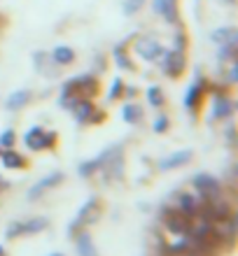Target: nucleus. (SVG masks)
<instances>
[{"label": "nucleus", "instance_id": "4be33fe9", "mask_svg": "<svg viewBox=\"0 0 238 256\" xmlns=\"http://www.w3.org/2000/svg\"><path fill=\"white\" fill-rule=\"evenodd\" d=\"M14 142H17V133H14L12 128H5L0 133V149H12Z\"/></svg>", "mask_w": 238, "mask_h": 256}, {"label": "nucleus", "instance_id": "c756f323", "mask_svg": "<svg viewBox=\"0 0 238 256\" xmlns=\"http://www.w3.org/2000/svg\"><path fill=\"white\" fill-rule=\"evenodd\" d=\"M236 70L238 68H236V61H233V66L229 68V84H236Z\"/></svg>", "mask_w": 238, "mask_h": 256}, {"label": "nucleus", "instance_id": "b1692460", "mask_svg": "<svg viewBox=\"0 0 238 256\" xmlns=\"http://www.w3.org/2000/svg\"><path fill=\"white\" fill-rule=\"evenodd\" d=\"M122 91H124V82L119 80V77H115V82H112V88H110L108 98H110V100H117V98L122 96Z\"/></svg>", "mask_w": 238, "mask_h": 256}, {"label": "nucleus", "instance_id": "0eeeda50", "mask_svg": "<svg viewBox=\"0 0 238 256\" xmlns=\"http://www.w3.org/2000/svg\"><path fill=\"white\" fill-rule=\"evenodd\" d=\"M136 54L140 56V58H145V61H157L159 56L163 54V47L159 44L152 35H140L136 40Z\"/></svg>", "mask_w": 238, "mask_h": 256}, {"label": "nucleus", "instance_id": "423d86ee", "mask_svg": "<svg viewBox=\"0 0 238 256\" xmlns=\"http://www.w3.org/2000/svg\"><path fill=\"white\" fill-rule=\"evenodd\" d=\"M49 226V219L45 216H33V219H28V222H21V224H10V228H7L5 236L7 238H14V236H33V233H40Z\"/></svg>", "mask_w": 238, "mask_h": 256}, {"label": "nucleus", "instance_id": "dca6fc26", "mask_svg": "<svg viewBox=\"0 0 238 256\" xmlns=\"http://www.w3.org/2000/svg\"><path fill=\"white\" fill-rule=\"evenodd\" d=\"M26 102H31V91H28V88H19V91H14V94L7 98L5 108L10 110V112H14V110H21Z\"/></svg>", "mask_w": 238, "mask_h": 256}, {"label": "nucleus", "instance_id": "7c9ffc66", "mask_svg": "<svg viewBox=\"0 0 238 256\" xmlns=\"http://www.w3.org/2000/svg\"><path fill=\"white\" fill-rule=\"evenodd\" d=\"M224 2H229V5H233V2H236V0H224Z\"/></svg>", "mask_w": 238, "mask_h": 256}, {"label": "nucleus", "instance_id": "9d476101", "mask_svg": "<svg viewBox=\"0 0 238 256\" xmlns=\"http://www.w3.org/2000/svg\"><path fill=\"white\" fill-rule=\"evenodd\" d=\"M231 112H233L231 98H226L224 94L215 96V100H212V119H215V122H224V119L231 116Z\"/></svg>", "mask_w": 238, "mask_h": 256}, {"label": "nucleus", "instance_id": "9b49d317", "mask_svg": "<svg viewBox=\"0 0 238 256\" xmlns=\"http://www.w3.org/2000/svg\"><path fill=\"white\" fill-rule=\"evenodd\" d=\"M61 180H63L61 172H52V175L42 177V180L35 184V186H31V191H28V198H31V200L40 198L42 191H47V189H52V186H56V184H61Z\"/></svg>", "mask_w": 238, "mask_h": 256}, {"label": "nucleus", "instance_id": "f3484780", "mask_svg": "<svg viewBox=\"0 0 238 256\" xmlns=\"http://www.w3.org/2000/svg\"><path fill=\"white\" fill-rule=\"evenodd\" d=\"M0 156H3V166L5 168H26V158L21 154H17L14 149H3L0 152Z\"/></svg>", "mask_w": 238, "mask_h": 256}, {"label": "nucleus", "instance_id": "f8f14e48", "mask_svg": "<svg viewBox=\"0 0 238 256\" xmlns=\"http://www.w3.org/2000/svg\"><path fill=\"white\" fill-rule=\"evenodd\" d=\"M191 158V149H182V152H175V154L166 156L163 161H159V170H175L180 168V166H184V163Z\"/></svg>", "mask_w": 238, "mask_h": 256}, {"label": "nucleus", "instance_id": "a211bd4d", "mask_svg": "<svg viewBox=\"0 0 238 256\" xmlns=\"http://www.w3.org/2000/svg\"><path fill=\"white\" fill-rule=\"evenodd\" d=\"M52 61H54L56 66H68V63L75 61V52H73L70 47H66V44L54 47V52H52Z\"/></svg>", "mask_w": 238, "mask_h": 256}, {"label": "nucleus", "instance_id": "412c9836", "mask_svg": "<svg viewBox=\"0 0 238 256\" xmlns=\"http://www.w3.org/2000/svg\"><path fill=\"white\" fill-rule=\"evenodd\" d=\"M147 102H150L152 108H161L163 102H166V98H163L161 88L159 86H150L147 88Z\"/></svg>", "mask_w": 238, "mask_h": 256}, {"label": "nucleus", "instance_id": "1a4fd4ad", "mask_svg": "<svg viewBox=\"0 0 238 256\" xmlns=\"http://www.w3.org/2000/svg\"><path fill=\"white\" fill-rule=\"evenodd\" d=\"M203 91H205V82L201 80V74H196V80L187 88V94H184V108L191 110V112H196L198 102L203 100Z\"/></svg>", "mask_w": 238, "mask_h": 256}, {"label": "nucleus", "instance_id": "7ed1b4c3", "mask_svg": "<svg viewBox=\"0 0 238 256\" xmlns=\"http://www.w3.org/2000/svg\"><path fill=\"white\" fill-rule=\"evenodd\" d=\"M194 189H196V194H201L205 198V200H212V198H217V196L224 194V184L219 182L217 177L212 175H196L194 177Z\"/></svg>", "mask_w": 238, "mask_h": 256}, {"label": "nucleus", "instance_id": "aec40b11", "mask_svg": "<svg viewBox=\"0 0 238 256\" xmlns=\"http://www.w3.org/2000/svg\"><path fill=\"white\" fill-rule=\"evenodd\" d=\"M122 116H124V122L138 124L140 119H143V108H138L136 102H126V105L122 108Z\"/></svg>", "mask_w": 238, "mask_h": 256}, {"label": "nucleus", "instance_id": "6e6552de", "mask_svg": "<svg viewBox=\"0 0 238 256\" xmlns=\"http://www.w3.org/2000/svg\"><path fill=\"white\" fill-rule=\"evenodd\" d=\"M163 61H161V70L168 77H180L184 70V63H187V58H184V52H177V49H170V52H163Z\"/></svg>", "mask_w": 238, "mask_h": 256}, {"label": "nucleus", "instance_id": "473e14b6", "mask_svg": "<svg viewBox=\"0 0 238 256\" xmlns=\"http://www.w3.org/2000/svg\"><path fill=\"white\" fill-rule=\"evenodd\" d=\"M52 256H63V254H52Z\"/></svg>", "mask_w": 238, "mask_h": 256}, {"label": "nucleus", "instance_id": "c85d7f7f", "mask_svg": "<svg viewBox=\"0 0 238 256\" xmlns=\"http://www.w3.org/2000/svg\"><path fill=\"white\" fill-rule=\"evenodd\" d=\"M226 142H229V147H233V144H236V130H233V128H229V130H226Z\"/></svg>", "mask_w": 238, "mask_h": 256}, {"label": "nucleus", "instance_id": "393cba45", "mask_svg": "<svg viewBox=\"0 0 238 256\" xmlns=\"http://www.w3.org/2000/svg\"><path fill=\"white\" fill-rule=\"evenodd\" d=\"M143 5H145V0H126V2H124V14L131 16V14H136Z\"/></svg>", "mask_w": 238, "mask_h": 256}, {"label": "nucleus", "instance_id": "5701e85b", "mask_svg": "<svg viewBox=\"0 0 238 256\" xmlns=\"http://www.w3.org/2000/svg\"><path fill=\"white\" fill-rule=\"evenodd\" d=\"M210 38L217 42V44H222V42H226V40H231V38H236V30H233V28H217V30H215Z\"/></svg>", "mask_w": 238, "mask_h": 256}, {"label": "nucleus", "instance_id": "2eb2a0df", "mask_svg": "<svg viewBox=\"0 0 238 256\" xmlns=\"http://www.w3.org/2000/svg\"><path fill=\"white\" fill-rule=\"evenodd\" d=\"M94 112H96V108H94V102L89 100V98H80V102H77L75 110H73V114H75V119L80 124H89V122H91Z\"/></svg>", "mask_w": 238, "mask_h": 256}, {"label": "nucleus", "instance_id": "f257e3e1", "mask_svg": "<svg viewBox=\"0 0 238 256\" xmlns=\"http://www.w3.org/2000/svg\"><path fill=\"white\" fill-rule=\"evenodd\" d=\"M212 240H215V244L219 250L231 247L236 242V214L212 219Z\"/></svg>", "mask_w": 238, "mask_h": 256}, {"label": "nucleus", "instance_id": "a878e982", "mask_svg": "<svg viewBox=\"0 0 238 256\" xmlns=\"http://www.w3.org/2000/svg\"><path fill=\"white\" fill-rule=\"evenodd\" d=\"M115 58H117V63H119V68H122V70L131 68V61L126 58V56H124V49H122V47H117V49H115Z\"/></svg>", "mask_w": 238, "mask_h": 256}, {"label": "nucleus", "instance_id": "4468645a", "mask_svg": "<svg viewBox=\"0 0 238 256\" xmlns=\"http://www.w3.org/2000/svg\"><path fill=\"white\" fill-rule=\"evenodd\" d=\"M75 242H77V252H80V256H98L96 244H94V240H91V233H89V230L82 228L75 236Z\"/></svg>", "mask_w": 238, "mask_h": 256}, {"label": "nucleus", "instance_id": "72a5a7b5", "mask_svg": "<svg viewBox=\"0 0 238 256\" xmlns=\"http://www.w3.org/2000/svg\"><path fill=\"white\" fill-rule=\"evenodd\" d=\"M0 184H3V180H0Z\"/></svg>", "mask_w": 238, "mask_h": 256}, {"label": "nucleus", "instance_id": "cd10ccee", "mask_svg": "<svg viewBox=\"0 0 238 256\" xmlns=\"http://www.w3.org/2000/svg\"><path fill=\"white\" fill-rule=\"evenodd\" d=\"M184 44H187V38H184L182 33H177L175 35V49L177 52H184Z\"/></svg>", "mask_w": 238, "mask_h": 256}, {"label": "nucleus", "instance_id": "f03ea898", "mask_svg": "<svg viewBox=\"0 0 238 256\" xmlns=\"http://www.w3.org/2000/svg\"><path fill=\"white\" fill-rule=\"evenodd\" d=\"M189 216L180 210H163V226L170 236H187L189 233Z\"/></svg>", "mask_w": 238, "mask_h": 256}, {"label": "nucleus", "instance_id": "bb28decb", "mask_svg": "<svg viewBox=\"0 0 238 256\" xmlns=\"http://www.w3.org/2000/svg\"><path fill=\"white\" fill-rule=\"evenodd\" d=\"M152 128H154V133H166V130H168V116L161 114L157 122H154V126Z\"/></svg>", "mask_w": 238, "mask_h": 256}, {"label": "nucleus", "instance_id": "6ab92c4d", "mask_svg": "<svg viewBox=\"0 0 238 256\" xmlns=\"http://www.w3.org/2000/svg\"><path fill=\"white\" fill-rule=\"evenodd\" d=\"M217 58L222 63H224V61H236V38H231V40H226V42H222V44H219Z\"/></svg>", "mask_w": 238, "mask_h": 256}, {"label": "nucleus", "instance_id": "39448f33", "mask_svg": "<svg viewBox=\"0 0 238 256\" xmlns=\"http://www.w3.org/2000/svg\"><path fill=\"white\" fill-rule=\"evenodd\" d=\"M96 212H98V198L94 196V198H89V200L84 202V205H82L80 212H77V216L73 219V222H70V226H68V236H70V238H75L77 233H80V230L89 224V219H94L91 214H96Z\"/></svg>", "mask_w": 238, "mask_h": 256}, {"label": "nucleus", "instance_id": "ddd939ff", "mask_svg": "<svg viewBox=\"0 0 238 256\" xmlns=\"http://www.w3.org/2000/svg\"><path fill=\"white\" fill-rule=\"evenodd\" d=\"M154 12L170 24H177V0H154Z\"/></svg>", "mask_w": 238, "mask_h": 256}, {"label": "nucleus", "instance_id": "20e7f679", "mask_svg": "<svg viewBox=\"0 0 238 256\" xmlns=\"http://www.w3.org/2000/svg\"><path fill=\"white\" fill-rule=\"evenodd\" d=\"M54 142H56V133H45L42 126L31 128V130L24 135V144H26L28 149H33V152H42V149L54 147Z\"/></svg>", "mask_w": 238, "mask_h": 256}, {"label": "nucleus", "instance_id": "2f4dec72", "mask_svg": "<svg viewBox=\"0 0 238 256\" xmlns=\"http://www.w3.org/2000/svg\"><path fill=\"white\" fill-rule=\"evenodd\" d=\"M0 256H3V244H0Z\"/></svg>", "mask_w": 238, "mask_h": 256}]
</instances>
